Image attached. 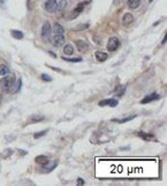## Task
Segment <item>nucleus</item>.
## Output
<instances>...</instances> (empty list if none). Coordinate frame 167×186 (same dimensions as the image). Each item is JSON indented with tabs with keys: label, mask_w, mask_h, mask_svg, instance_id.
<instances>
[{
	"label": "nucleus",
	"mask_w": 167,
	"mask_h": 186,
	"mask_svg": "<svg viewBox=\"0 0 167 186\" xmlns=\"http://www.w3.org/2000/svg\"><path fill=\"white\" fill-rule=\"evenodd\" d=\"M15 78L14 76H6L0 79V88H2L5 93H13L15 88Z\"/></svg>",
	"instance_id": "nucleus-1"
},
{
	"label": "nucleus",
	"mask_w": 167,
	"mask_h": 186,
	"mask_svg": "<svg viewBox=\"0 0 167 186\" xmlns=\"http://www.w3.org/2000/svg\"><path fill=\"white\" fill-rule=\"evenodd\" d=\"M51 34H52V28H51V24H50L49 22H45L44 24H43V28H42L43 39L50 42V40H51Z\"/></svg>",
	"instance_id": "nucleus-2"
},
{
	"label": "nucleus",
	"mask_w": 167,
	"mask_h": 186,
	"mask_svg": "<svg viewBox=\"0 0 167 186\" xmlns=\"http://www.w3.org/2000/svg\"><path fill=\"white\" fill-rule=\"evenodd\" d=\"M119 47H120V40H119L117 37H111V38L108 39L107 45H106L107 51H110V52H114V51H117Z\"/></svg>",
	"instance_id": "nucleus-3"
},
{
	"label": "nucleus",
	"mask_w": 167,
	"mask_h": 186,
	"mask_svg": "<svg viewBox=\"0 0 167 186\" xmlns=\"http://www.w3.org/2000/svg\"><path fill=\"white\" fill-rule=\"evenodd\" d=\"M58 167V162L57 161H53V162H47L45 164H42V167L39 168V171L41 172H44V174H49V172H52V171Z\"/></svg>",
	"instance_id": "nucleus-4"
},
{
	"label": "nucleus",
	"mask_w": 167,
	"mask_h": 186,
	"mask_svg": "<svg viewBox=\"0 0 167 186\" xmlns=\"http://www.w3.org/2000/svg\"><path fill=\"white\" fill-rule=\"evenodd\" d=\"M44 7L49 13H54L58 11V1L57 0H46Z\"/></svg>",
	"instance_id": "nucleus-5"
},
{
	"label": "nucleus",
	"mask_w": 167,
	"mask_h": 186,
	"mask_svg": "<svg viewBox=\"0 0 167 186\" xmlns=\"http://www.w3.org/2000/svg\"><path fill=\"white\" fill-rule=\"evenodd\" d=\"M99 107H105V106H110L112 108L114 107H117L119 105V101L117 99L114 98H110V99H105V100H102V101H99Z\"/></svg>",
	"instance_id": "nucleus-6"
},
{
	"label": "nucleus",
	"mask_w": 167,
	"mask_h": 186,
	"mask_svg": "<svg viewBox=\"0 0 167 186\" xmlns=\"http://www.w3.org/2000/svg\"><path fill=\"white\" fill-rule=\"evenodd\" d=\"M159 99H160V95L155 92V93H151V94L144 97V98L141 100V103H142V105H146V103H150L152 102V101H157V100H159Z\"/></svg>",
	"instance_id": "nucleus-7"
},
{
	"label": "nucleus",
	"mask_w": 167,
	"mask_h": 186,
	"mask_svg": "<svg viewBox=\"0 0 167 186\" xmlns=\"http://www.w3.org/2000/svg\"><path fill=\"white\" fill-rule=\"evenodd\" d=\"M75 43H76V47H77L79 52H81V53H85L90 48L89 44L87 42H84V40H76Z\"/></svg>",
	"instance_id": "nucleus-8"
},
{
	"label": "nucleus",
	"mask_w": 167,
	"mask_h": 186,
	"mask_svg": "<svg viewBox=\"0 0 167 186\" xmlns=\"http://www.w3.org/2000/svg\"><path fill=\"white\" fill-rule=\"evenodd\" d=\"M53 46L54 47H60L65 44V36L64 34H57V36H54L53 38Z\"/></svg>",
	"instance_id": "nucleus-9"
},
{
	"label": "nucleus",
	"mask_w": 167,
	"mask_h": 186,
	"mask_svg": "<svg viewBox=\"0 0 167 186\" xmlns=\"http://www.w3.org/2000/svg\"><path fill=\"white\" fill-rule=\"evenodd\" d=\"M134 22V16L133 14L130 13H126L123 17H122V24L123 25H128V24H131Z\"/></svg>",
	"instance_id": "nucleus-10"
},
{
	"label": "nucleus",
	"mask_w": 167,
	"mask_h": 186,
	"mask_svg": "<svg viewBox=\"0 0 167 186\" xmlns=\"http://www.w3.org/2000/svg\"><path fill=\"white\" fill-rule=\"evenodd\" d=\"M95 57H96V60L99 61V62H104V61L107 60V57H108V55H107L105 52H100V51H97L95 53Z\"/></svg>",
	"instance_id": "nucleus-11"
},
{
	"label": "nucleus",
	"mask_w": 167,
	"mask_h": 186,
	"mask_svg": "<svg viewBox=\"0 0 167 186\" xmlns=\"http://www.w3.org/2000/svg\"><path fill=\"white\" fill-rule=\"evenodd\" d=\"M136 117V115H133V116H127V117L125 118H113V120H111L112 122H114V123H119V124H123V123H126V122H129L131 121V120H134V118Z\"/></svg>",
	"instance_id": "nucleus-12"
},
{
	"label": "nucleus",
	"mask_w": 167,
	"mask_h": 186,
	"mask_svg": "<svg viewBox=\"0 0 167 186\" xmlns=\"http://www.w3.org/2000/svg\"><path fill=\"white\" fill-rule=\"evenodd\" d=\"M53 32H54V36H57V34H65V29L61 27V24H59V23H54Z\"/></svg>",
	"instance_id": "nucleus-13"
},
{
	"label": "nucleus",
	"mask_w": 167,
	"mask_h": 186,
	"mask_svg": "<svg viewBox=\"0 0 167 186\" xmlns=\"http://www.w3.org/2000/svg\"><path fill=\"white\" fill-rule=\"evenodd\" d=\"M137 136L141 137L142 139H144V140H155L156 137L151 134V133H144V132H138L137 133Z\"/></svg>",
	"instance_id": "nucleus-14"
},
{
	"label": "nucleus",
	"mask_w": 167,
	"mask_h": 186,
	"mask_svg": "<svg viewBox=\"0 0 167 186\" xmlns=\"http://www.w3.org/2000/svg\"><path fill=\"white\" fill-rule=\"evenodd\" d=\"M35 161H36V163H38V164H45L49 162V157H47L46 155H38V156H36Z\"/></svg>",
	"instance_id": "nucleus-15"
},
{
	"label": "nucleus",
	"mask_w": 167,
	"mask_h": 186,
	"mask_svg": "<svg viewBox=\"0 0 167 186\" xmlns=\"http://www.w3.org/2000/svg\"><path fill=\"white\" fill-rule=\"evenodd\" d=\"M127 5H128V7L131 8V9H136L141 5V0H128V1H127Z\"/></svg>",
	"instance_id": "nucleus-16"
},
{
	"label": "nucleus",
	"mask_w": 167,
	"mask_h": 186,
	"mask_svg": "<svg viewBox=\"0 0 167 186\" xmlns=\"http://www.w3.org/2000/svg\"><path fill=\"white\" fill-rule=\"evenodd\" d=\"M64 53H65V55H73V54H74V47H73L72 44L65 45V47H64Z\"/></svg>",
	"instance_id": "nucleus-17"
},
{
	"label": "nucleus",
	"mask_w": 167,
	"mask_h": 186,
	"mask_svg": "<svg viewBox=\"0 0 167 186\" xmlns=\"http://www.w3.org/2000/svg\"><path fill=\"white\" fill-rule=\"evenodd\" d=\"M61 59L64 61H67V62H73V63H79V62H82V59L81 57H61Z\"/></svg>",
	"instance_id": "nucleus-18"
},
{
	"label": "nucleus",
	"mask_w": 167,
	"mask_h": 186,
	"mask_svg": "<svg viewBox=\"0 0 167 186\" xmlns=\"http://www.w3.org/2000/svg\"><path fill=\"white\" fill-rule=\"evenodd\" d=\"M11 34H12V37L15 39H22L23 36H24L22 31H20V30H11Z\"/></svg>",
	"instance_id": "nucleus-19"
},
{
	"label": "nucleus",
	"mask_w": 167,
	"mask_h": 186,
	"mask_svg": "<svg viewBox=\"0 0 167 186\" xmlns=\"http://www.w3.org/2000/svg\"><path fill=\"white\" fill-rule=\"evenodd\" d=\"M87 4H88V2H80V4L76 6V8L74 9V14H75V15H74V17H76V16H77V14H80L81 11H83L84 6H85Z\"/></svg>",
	"instance_id": "nucleus-20"
},
{
	"label": "nucleus",
	"mask_w": 167,
	"mask_h": 186,
	"mask_svg": "<svg viewBox=\"0 0 167 186\" xmlns=\"http://www.w3.org/2000/svg\"><path fill=\"white\" fill-rule=\"evenodd\" d=\"M9 74V68L6 65H0V76H5Z\"/></svg>",
	"instance_id": "nucleus-21"
},
{
	"label": "nucleus",
	"mask_w": 167,
	"mask_h": 186,
	"mask_svg": "<svg viewBox=\"0 0 167 186\" xmlns=\"http://www.w3.org/2000/svg\"><path fill=\"white\" fill-rule=\"evenodd\" d=\"M21 88H22V80H21V78H19V79L15 82V88H14L13 93H17V92L21 90Z\"/></svg>",
	"instance_id": "nucleus-22"
},
{
	"label": "nucleus",
	"mask_w": 167,
	"mask_h": 186,
	"mask_svg": "<svg viewBox=\"0 0 167 186\" xmlns=\"http://www.w3.org/2000/svg\"><path fill=\"white\" fill-rule=\"evenodd\" d=\"M45 120L44 116H31V120L29 121V123H38V122H42Z\"/></svg>",
	"instance_id": "nucleus-23"
},
{
	"label": "nucleus",
	"mask_w": 167,
	"mask_h": 186,
	"mask_svg": "<svg viewBox=\"0 0 167 186\" xmlns=\"http://www.w3.org/2000/svg\"><path fill=\"white\" fill-rule=\"evenodd\" d=\"M117 90H118V92H117V97H121L123 93H125L126 91V85H121V91H120V86L119 88H117Z\"/></svg>",
	"instance_id": "nucleus-24"
},
{
	"label": "nucleus",
	"mask_w": 167,
	"mask_h": 186,
	"mask_svg": "<svg viewBox=\"0 0 167 186\" xmlns=\"http://www.w3.org/2000/svg\"><path fill=\"white\" fill-rule=\"evenodd\" d=\"M46 133H47V130H43V131H41V132L35 133L34 138H35V139H38V138L43 137V136H44V134H46Z\"/></svg>",
	"instance_id": "nucleus-25"
},
{
	"label": "nucleus",
	"mask_w": 167,
	"mask_h": 186,
	"mask_svg": "<svg viewBox=\"0 0 167 186\" xmlns=\"http://www.w3.org/2000/svg\"><path fill=\"white\" fill-rule=\"evenodd\" d=\"M42 79L45 80V82H52V77L50 76V75H47V74H42Z\"/></svg>",
	"instance_id": "nucleus-26"
},
{
	"label": "nucleus",
	"mask_w": 167,
	"mask_h": 186,
	"mask_svg": "<svg viewBox=\"0 0 167 186\" xmlns=\"http://www.w3.org/2000/svg\"><path fill=\"white\" fill-rule=\"evenodd\" d=\"M66 5H67V1L66 0H61L60 5L58 4V9H64L66 7Z\"/></svg>",
	"instance_id": "nucleus-27"
},
{
	"label": "nucleus",
	"mask_w": 167,
	"mask_h": 186,
	"mask_svg": "<svg viewBox=\"0 0 167 186\" xmlns=\"http://www.w3.org/2000/svg\"><path fill=\"white\" fill-rule=\"evenodd\" d=\"M89 28V24H84V25H81V27H77L75 28V30H84V29H88Z\"/></svg>",
	"instance_id": "nucleus-28"
},
{
	"label": "nucleus",
	"mask_w": 167,
	"mask_h": 186,
	"mask_svg": "<svg viewBox=\"0 0 167 186\" xmlns=\"http://www.w3.org/2000/svg\"><path fill=\"white\" fill-rule=\"evenodd\" d=\"M50 68L51 69H53L54 71H58V72H61V74H64V71H62V70H61L60 68H55V67H52V66H49Z\"/></svg>",
	"instance_id": "nucleus-29"
},
{
	"label": "nucleus",
	"mask_w": 167,
	"mask_h": 186,
	"mask_svg": "<svg viewBox=\"0 0 167 186\" xmlns=\"http://www.w3.org/2000/svg\"><path fill=\"white\" fill-rule=\"evenodd\" d=\"M77 185H84V180L82 178H77Z\"/></svg>",
	"instance_id": "nucleus-30"
},
{
	"label": "nucleus",
	"mask_w": 167,
	"mask_h": 186,
	"mask_svg": "<svg viewBox=\"0 0 167 186\" xmlns=\"http://www.w3.org/2000/svg\"><path fill=\"white\" fill-rule=\"evenodd\" d=\"M167 42V34L164 36V39H163V42H161V45H164V44H166Z\"/></svg>",
	"instance_id": "nucleus-31"
},
{
	"label": "nucleus",
	"mask_w": 167,
	"mask_h": 186,
	"mask_svg": "<svg viewBox=\"0 0 167 186\" xmlns=\"http://www.w3.org/2000/svg\"><path fill=\"white\" fill-rule=\"evenodd\" d=\"M6 1H7V0H0V6H5Z\"/></svg>",
	"instance_id": "nucleus-32"
},
{
	"label": "nucleus",
	"mask_w": 167,
	"mask_h": 186,
	"mask_svg": "<svg viewBox=\"0 0 167 186\" xmlns=\"http://www.w3.org/2000/svg\"><path fill=\"white\" fill-rule=\"evenodd\" d=\"M49 54H51V55H52V57H57V55H55V54H53V53H52V52H51V51H49Z\"/></svg>",
	"instance_id": "nucleus-33"
},
{
	"label": "nucleus",
	"mask_w": 167,
	"mask_h": 186,
	"mask_svg": "<svg viewBox=\"0 0 167 186\" xmlns=\"http://www.w3.org/2000/svg\"><path fill=\"white\" fill-rule=\"evenodd\" d=\"M149 1H150V2H152V1H153V0H149Z\"/></svg>",
	"instance_id": "nucleus-34"
}]
</instances>
